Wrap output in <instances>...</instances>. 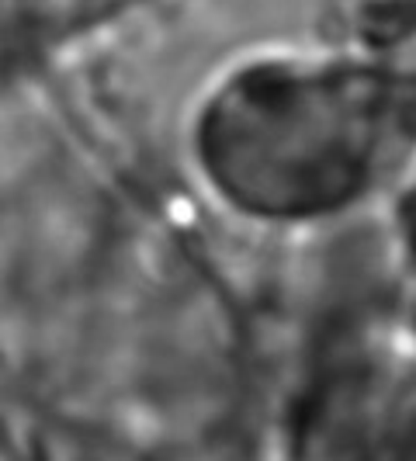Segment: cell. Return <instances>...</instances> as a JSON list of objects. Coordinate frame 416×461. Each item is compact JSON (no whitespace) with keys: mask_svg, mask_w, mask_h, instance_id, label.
I'll return each mask as SVG.
<instances>
[{"mask_svg":"<svg viewBox=\"0 0 416 461\" xmlns=\"http://www.w3.org/2000/svg\"><path fill=\"white\" fill-rule=\"evenodd\" d=\"M416 101L365 67L243 69L202 125L205 163L240 205L309 215L354 198Z\"/></svg>","mask_w":416,"mask_h":461,"instance_id":"obj_1","label":"cell"},{"mask_svg":"<svg viewBox=\"0 0 416 461\" xmlns=\"http://www.w3.org/2000/svg\"><path fill=\"white\" fill-rule=\"evenodd\" d=\"M326 22L365 69L416 84V0H333Z\"/></svg>","mask_w":416,"mask_h":461,"instance_id":"obj_2","label":"cell"},{"mask_svg":"<svg viewBox=\"0 0 416 461\" xmlns=\"http://www.w3.org/2000/svg\"><path fill=\"white\" fill-rule=\"evenodd\" d=\"M122 4L129 0H0V28L18 42L46 46L108 18Z\"/></svg>","mask_w":416,"mask_h":461,"instance_id":"obj_3","label":"cell"},{"mask_svg":"<svg viewBox=\"0 0 416 461\" xmlns=\"http://www.w3.org/2000/svg\"><path fill=\"white\" fill-rule=\"evenodd\" d=\"M410 232H413V247H416V198L413 205H410Z\"/></svg>","mask_w":416,"mask_h":461,"instance_id":"obj_4","label":"cell"}]
</instances>
